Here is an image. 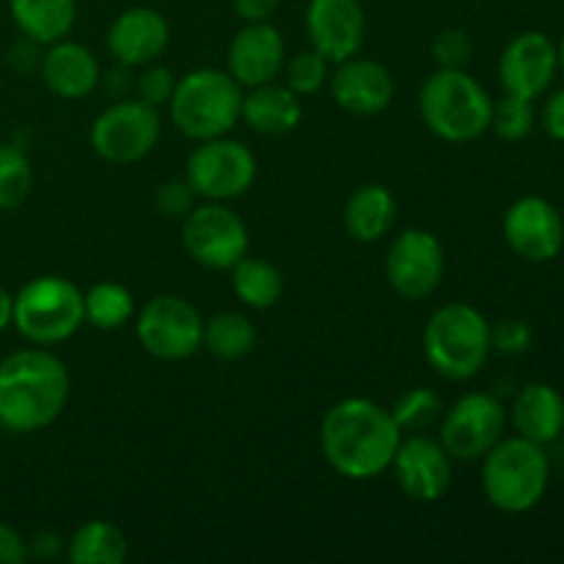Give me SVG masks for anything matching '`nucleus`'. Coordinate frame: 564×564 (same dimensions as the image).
I'll use <instances>...</instances> for the list:
<instances>
[{
	"instance_id": "f257e3e1",
	"label": "nucleus",
	"mask_w": 564,
	"mask_h": 564,
	"mask_svg": "<svg viewBox=\"0 0 564 564\" xmlns=\"http://www.w3.org/2000/svg\"><path fill=\"white\" fill-rule=\"evenodd\" d=\"M402 430L389 408L367 397H347L330 405L319 424V449L339 477L367 482L391 468Z\"/></svg>"
},
{
	"instance_id": "f03ea898",
	"label": "nucleus",
	"mask_w": 564,
	"mask_h": 564,
	"mask_svg": "<svg viewBox=\"0 0 564 564\" xmlns=\"http://www.w3.org/2000/svg\"><path fill=\"white\" fill-rule=\"evenodd\" d=\"M69 369L47 347H22L0 361V427L31 435L58 422L69 402Z\"/></svg>"
},
{
	"instance_id": "7ed1b4c3",
	"label": "nucleus",
	"mask_w": 564,
	"mask_h": 564,
	"mask_svg": "<svg viewBox=\"0 0 564 564\" xmlns=\"http://www.w3.org/2000/svg\"><path fill=\"white\" fill-rule=\"evenodd\" d=\"M422 350L435 375L452 383H466L482 372L494 352L488 317L471 303H446L430 314Z\"/></svg>"
},
{
	"instance_id": "20e7f679",
	"label": "nucleus",
	"mask_w": 564,
	"mask_h": 564,
	"mask_svg": "<svg viewBox=\"0 0 564 564\" xmlns=\"http://www.w3.org/2000/svg\"><path fill=\"white\" fill-rule=\"evenodd\" d=\"M419 113L441 141L468 143L490 130L494 99L466 69H438L419 91Z\"/></svg>"
},
{
	"instance_id": "39448f33",
	"label": "nucleus",
	"mask_w": 564,
	"mask_h": 564,
	"mask_svg": "<svg viewBox=\"0 0 564 564\" xmlns=\"http://www.w3.org/2000/svg\"><path fill=\"white\" fill-rule=\"evenodd\" d=\"M549 455L534 441L512 435L501 438L482 457V494L499 512L523 516L543 501L549 490Z\"/></svg>"
},
{
	"instance_id": "423d86ee",
	"label": "nucleus",
	"mask_w": 564,
	"mask_h": 564,
	"mask_svg": "<svg viewBox=\"0 0 564 564\" xmlns=\"http://www.w3.org/2000/svg\"><path fill=\"white\" fill-rule=\"evenodd\" d=\"M171 121L191 141H209L231 132L240 121L242 86L220 69H193L176 77L169 99Z\"/></svg>"
},
{
	"instance_id": "0eeeda50",
	"label": "nucleus",
	"mask_w": 564,
	"mask_h": 564,
	"mask_svg": "<svg viewBox=\"0 0 564 564\" xmlns=\"http://www.w3.org/2000/svg\"><path fill=\"white\" fill-rule=\"evenodd\" d=\"M86 323L83 290L64 275H36L14 295L11 325L36 347L72 339Z\"/></svg>"
},
{
	"instance_id": "6e6552de",
	"label": "nucleus",
	"mask_w": 564,
	"mask_h": 564,
	"mask_svg": "<svg viewBox=\"0 0 564 564\" xmlns=\"http://www.w3.org/2000/svg\"><path fill=\"white\" fill-rule=\"evenodd\" d=\"M259 174L257 154L231 138L198 141L185 165V180L204 202H235L246 196Z\"/></svg>"
},
{
	"instance_id": "1a4fd4ad",
	"label": "nucleus",
	"mask_w": 564,
	"mask_h": 564,
	"mask_svg": "<svg viewBox=\"0 0 564 564\" xmlns=\"http://www.w3.org/2000/svg\"><path fill=\"white\" fill-rule=\"evenodd\" d=\"M507 411L488 391H468L441 413L438 441L455 463H479L505 438Z\"/></svg>"
},
{
	"instance_id": "9d476101",
	"label": "nucleus",
	"mask_w": 564,
	"mask_h": 564,
	"mask_svg": "<svg viewBox=\"0 0 564 564\" xmlns=\"http://www.w3.org/2000/svg\"><path fill=\"white\" fill-rule=\"evenodd\" d=\"M160 113L141 99L108 105L91 124V149L110 165H132L154 152L160 141Z\"/></svg>"
},
{
	"instance_id": "9b49d317",
	"label": "nucleus",
	"mask_w": 564,
	"mask_h": 564,
	"mask_svg": "<svg viewBox=\"0 0 564 564\" xmlns=\"http://www.w3.org/2000/svg\"><path fill=\"white\" fill-rule=\"evenodd\" d=\"M135 336L158 361H187L202 350L204 317L180 295H154L135 314Z\"/></svg>"
},
{
	"instance_id": "f8f14e48",
	"label": "nucleus",
	"mask_w": 564,
	"mask_h": 564,
	"mask_svg": "<svg viewBox=\"0 0 564 564\" xmlns=\"http://www.w3.org/2000/svg\"><path fill=\"white\" fill-rule=\"evenodd\" d=\"M182 248L207 270H231L251 248L248 226L224 202L196 204L182 218Z\"/></svg>"
},
{
	"instance_id": "ddd939ff",
	"label": "nucleus",
	"mask_w": 564,
	"mask_h": 564,
	"mask_svg": "<svg viewBox=\"0 0 564 564\" xmlns=\"http://www.w3.org/2000/svg\"><path fill=\"white\" fill-rule=\"evenodd\" d=\"M446 273V253L427 229H405L386 253V281L405 301L435 295Z\"/></svg>"
},
{
	"instance_id": "4468645a",
	"label": "nucleus",
	"mask_w": 564,
	"mask_h": 564,
	"mask_svg": "<svg viewBox=\"0 0 564 564\" xmlns=\"http://www.w3.org/2000/svg\"><path fill=\"white\" fill-rule=\"evenodd\" d=\"M501 235L523 262H554L564 248L562 213L543 196H523L510 204L501 220Z\"/></svg>"
},
{
	"instance_id": "2eb2a0df",
	"label": "nucleus",
	"mask_w": 564,
	"mask_h": 564,
	"mask_svg": "<svg viewBox=\"0 0 564 564\" xmlns=\"http://www.w3.org/2000/svg\"><path fill=\"white\" fill-rule=\"evenodd\" d=\"M452 466L455 460L441 446V441L424 433L402 438L394 460H391V471H394L400 490L419 505H435L449 494L452 471H455Z\"/></svg>"
},
{
	"instance_id": "dca6fc26",
	"label": "nucleus",
	"mask_w": 564,
	"mask_h": 564,
	"mask_svg": "<svg viewBox=\"0 0 564 564\" xmlns=\"http://www.w3.org/2000/svg\"><path fill=\"white\" fill-rule=\"evenodd\" d=\"M560 69L556 44L543 31H523L512 39L499 58V83L505 94L538 99L549 91Z\"/></svg>"
},
{
	"instance_id": "f3484780",
	"label": "nucleus",
	"mask_w": 564,
	"mask_h": 564,
	"mask_svg": "<svg viewBox=\"0 0 564 564\" xmlns=\"http://www.w3.org/2000/svg\"><path fill=\"white\" fill-rule=\"evenodd\" d=\"M306 33L312 47L328 61L352 58L367 39V14L358 0H312L306 9Z\"/></svg>"
},
{
	"instance_id": "a211bd4d",
	"label": "nucleus",
	"mask_w": 564,
	"mask_h": 564,
	"mask_svg": "<svg viewBox=\"0 0 564 564\" xmlns=\"http://www.w3.org/2000/svg\"><path fill=\"white\" fill-rule=\"evenodd\" d=\"M284 61V36L273 22H246V28L235 33L226 50V72L242 88L279 80Z\"/></svg>"
},
{
	"instance_id": "6ab92c4d",
	"label": "nucleus",
	"mask_w": 564,
	"mask_h": 564,
	"mask_svg": "<svg viewBox=\"0 0 564 564\" xmlns=\"http://www.w3.org/2000/svg\"><path fill=\"white\" fill-rule=\"evenodd\" d=\"M169 20L158 9H149V6L121 11L108 28L110 58L119 66H127V69L154 64L169 50Z\"/></svg>"
},
{
	"instance_id": "aec40b11",
	"label": "nucleus",
	"mask_w": 564,
	"mask_h": 564,
	"mask_svg": "<svg viewBox=\"0 0 564 564\" xmlns=\"http://www.w3.org/2000/svg\"><path fill=\"white\" fill-rule=\"evenodd\" d=\"M328 83L334 102L352 116H378L394 99V77L372 58L339 61Z\"/></svg>"
},
{
	"instance_id": "412c9836",
	"label": "nucleus",
	"mask_w": 564,
	"mask_h": 564,
	"mask_svg": "<svg viewBox=\"0 0 564 564\" xmlns=\"http://www.w3.org/2000/svg\"><path fill=\"white\" fill-rule=\"evenodd\" d=\"M39 69H42L44 86L55 97L69 99V102L88 97L102 80L97 55L83 47L80 42H69V39L47 44V53L39 61Z\"/></svg>"
},
{
	"instance_id": "4be33fe9",
	"label": "nucleus",
	"mask_w": 564,
	"mask_h": 564,
	"mask_svg": "<svg viewBox=\"0 0 564 564\" xmlns=\"http://www.w3.org/2000/svg\"><path fill=\"white\" fill-rule=\"evenodd\" d=\"M240 119L259 135H286L303 121V102L286 83L270 80L242 94Z\"/></svg>"
},
{
	"instance_id": "5701e85b",
	"label": "nucleus",
	"mask_w": 564,
	"mask_h": 564,
	"mask_svg": "<svg viewBox=\"0 0 564 564\" xmlns=\"http://www.w3.org/2000/svg\"><path fill=\"white\" fill-rule=\"evenodd\" d=\"M512 427L521 438L545 446L562 438L564 397L551 383H529L512 402Z\"/></svg>"
},
{
	"instance_id": "b1692460",
	"label": "nucleus",
	"mask_w": 564,
	"mask_h": 564,
	"mask_svg": "<svg viewBox=\"0 0 564 564\" xmlns=\"http://www.w3.org/2000/svg\"><path fill=\"white\" fill-rule=\"evenodd\" d=\"M397 220V198L386 185L356 187L345 204V229L358 242H378Z\"/></svg>"
},
{
	"instance_id": "393cba45",
	"label": "nucleus",
	"mask_w": 564,
	"mask_h": 564,
	"mask_svg": "<svg viewBox=\"0 0 564 564\" xmlns=\"http://www.w3.org/2000/svg\"><path fill=\"white\" fill-rule=\"evenodd\" d=\"M14 25L25 39L36 44H55L75 28V0H9Z\"/></svg>"
},
{
	"instance_id": "a878e982",
	"label": "nucleus",
	"mask_w": 564,
	"mask_h": 564,
	"mask_svg": "<svg viewBox=\"0 0 564 564\" xmlns=\"http://www.w3.org/2000/svg\"><path fill=\"white\" fill-rule=\"evenodd\" d=\"M231 290L242 306L264 312V308H273L284 295V275L268 259L246 253L231 268Z\"/></svg>"
},
{
	"instance_id": "bb28decb",
	"label": "nucleus",
	"mask_w": 564,
	"mask_h": 564,
	"mask_svg": "<svg viewBox=\"0 0 564 564\" xmlns=\"http://www.w3.org/2000/svg\"><path fill=\"white\" fill-rule=\"evenodd\" d=\"M130 554L124 532L110 521H86L66 543V560L72 564H121Z\"/></svg>"
},
{
	"instance_id": "cd10ccee",
	"label": "nucleus",
	"mask_w": 564,
	"mask_h": 564,
	"mask_svg": "<svg viewBox=\"0 0 564 564\" xmlns=\"http://www.w3.org/2000/svg\"><path fill=\"white\" fill-rule=\"evenodd\" d=\"M253 347H257V328L246 314L218 312L204 319L202 350L213 352L215 358L237 361V358H246Z\"/></svg>"
},
{
	"instance_id": "c85d7f7f",
	"label": "nucleus",
	"mask_w": 564,
	"mask_h": 564,
	"mask_svg": "<svg viewBox=\"0 0 564 564\" xmlns=\"http://www.w3.org/2000/svg\"><path fill=\"white\" fill-rule=\"evenodd\" d=\"M86 323L97 330H119L135 317V297L119 281H99L83 292Z\"/></svg>"
},
{
	"instance_id": "c756f323",
	"label": "nucleus",
	"mask_w": 564,
	"mask_h": 564,
	"mask_svg": "<svg viewBox=\"0 0 564 564\" xmlns=\"http://www.w3.org/2000/svg\"><path fill=\"white\" fill-rule=\"evenodd\" d=\"M33 187V169L17 143H0V209L11 213L28 202Z\"/></svg>"
},
{
	"instance_id": "7c9ffc66",
	"label": "nucleus",
	"mask_w": 564,
	"mask_h": 564,
	"mask_svg": "<svg viewBox=\"0 0 564 564\" xmlns=\"http://www.w3.org/2000/svg\"><path fill=\"white\" fill-rule=\"evenodd\" d=\"M441 413H444L441 397L433 389H427V386L408 389L391 405V416H394L397 427L402 433H427L433 424L441 422Z\"/></svg>"
},
{
	"instance_id": "2f4dec72",
	"label": "nucleus",
	"mask_w": 564,
	"mask_h": 564,
	"mask_svg": "<svg viewBox=\"0 0 564 564\" xmlns=\"http://www.w3.org/2000/svg\"><path fill=\"white\" fill-rule=\"evenodd\" d=\"M328 64L330 61L325 55H319L317 50H303L295 53L292 58L284 61V83L297 94V97H312V94L323 91L328 77Z\"/></svg>"
},
{
	"instance_id": "473e14b6",
	"label": "nucleus",
	"mask_w": 564,
	"mask_h": 564,
	"mask_svg": "<svg viewBox=\"0 0 564 564\" xmlns=\"http://www.w3.org/2000/svg\"><path fill=\"white\" fill-rule=\"evenodd\" d=\"M490 130L501 138V141H523L532 135L534 130V105L532 99L512 97L505 94L499 102H494V116H490Z\"/></svg>"
},
{
	"instance_id": "72a5a7b5",
	"label": "nucleus",
	"mask_w": 564,
	"mask_h": 564,
	"mask_svg": "<svg viewBox=\"0 0 564 564\" xmlns=\"http://www.w3.org/2000/svg\"><path fill=\"white\" fill-rule=\"evenodd\" d=\"M433 61L438 69H466L474 58V44L471 36L460 28H444L438 36L433 39Z\"/></svg>"
},
{
	"instance_id": "f704fd0d",
	"label": "nucleus",
	"mask_w": 564,
	"mask_h": 564,
	"mask_svg": "<svg viewBox=\"0 0 564 564\" xmlns=\"http://www.w3.org/2000/svg\"><path fill=\"white\" fill-rule=\"evenodd\" d=\"M174 88H176L174 69L158 64V61H154V64H147V69L135 77L138 99L152 105V108H163V105H169Z\"/></svg>"
},
{
	"instance_id": "c9c22d12",
	"label": "nucleus",
	"mask_w": 564,
	"mask_h": 564,
	"mask_svg": "<svg viewBox=\"0 0 564 564\" xmlns=\"http://www.w3.org/2000/svg\"><path fill=\"white\" fill-rule=\"evenodd\" d=\"M534 341V330L527 319L507 317L499 319L496 325H490V345L501 356H523L529 352Z\"/></svg>"
},
{
	"instance_id": "e433bc0d",
	"label": "nucleus",
	"mask_w": 564,
	"mask_h": 564,
	"mask_svg": "<svg viewBox=\"0 0 564 564\" xmlns=\"http://www.w3.org/2000/svg\"><path fill=\"white\" fill-rule=\"evenodd\" d=\"M196 191L187 180H171L163 182L154 193V209L163 218H185L193 207H196Z\"/></svg>"
},
{
	"instance_id": "4c0bfd02",
	"label": "nucleus",
	"mask_w": 564,
	"mask_h": 564,
	"mask_svg": "<svg viewBox=\"0 0 564 564\" xmlns=\"http://www.w3.org/2000/svg\"><path fill=\"white\" fill-rule=\"evenodd\" d=\"M28 560V543L14 527L0 521V564H22Z\"/></svg>"
},
{
	"instance_id": "58836bf2",
	"label": "nucleus",
	"mask_w": 564,
	"mask_h": 564,
	"mask_svg": "<svg viewBox=\"0 0 564 564\" xmlns=\"http://www.w3.org/2000/svg\"><path fill=\"white\" fill-rule=\"evenodd\" d=\"M543 130L549 132V138L564 143V88L554 91L549 97L543 108Z\"/></svg>"
},
{
	"instance_id": "ea45409f",
	"label": "nucleus",
	"mask_w": 564,
	"mask_h": 564,
	"mask_svg": "<svg viewBox=\"0 0 564 564\" xmlns=\"http://www.w3.org/2000/svg\"><path fill=\"white\" fill-rule=\"evenodd\" d=\"M237 17L246 22H270L279 11L281 0H231Z\"/></svg>"
},
{
	"instance_id": "a19ab883",
	"label": "nucleus",
	"mask_w": 564,
	"mask_h": 564,
	"mask_svg": "<svg viewBox=\"0 0 564 564\" xmlns=\"http://www.w3.org/2000/svg\"><path fill=\"white\" fill-rule=\"evenodd\" d=\"M61 551V538L53 532H42L33 538V543H28V556H39V560H50Z\"/></svg>"
},
{
	"instance_id": "79ce46f5",
	"label": "nucleus",
	"mask_w": 564,
	"mask_h": 564,
	"mask_svg": "<svg viewBox=\"0 0 564 564\" xmlns=\"http://www.w3.org/2000/svg\"><path fill=\"white\" fill-rule=\"evenodd\" d=\"M11 306H14V295H9L6 286H0V334L11 325Z\"/></svg>"
},
{
	"instance_id": "37998d69",
	"label": "nucleus",
	"mask_w": 564,
	"mask_h": 564,
	"mask_svg": "<svg viewBox=\"0 0 564 564\" xmlns=\"http://www.w3.org/2000/svg\"><path fill=\"white\" fill-rule=\"evenodd\" d=\"M556 55H560V69L564 72V36L560 39V44H556Z\"/></svg>"
},
{
	"instance_id": "c03bdc74",
	"label": "nucleus",
	"mask_w": 564,
	"mask_h": 564,
	"mask_svg": "<svg viewBox=\"0 0 564 564\" xmlns=\"http://www.w3.org/2000/svg\"><path fill=\"white\" fill-rule=\"evenodd\" d=\"M562 444H564V430H562Z\"/></svg>"
}]
</instances>
